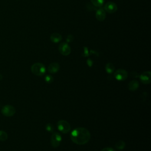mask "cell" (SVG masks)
Returning <instances> with one entry per match:
<instances>
[{
    "label": "cell",
    "mask_w": 151,
    "mask_h": 151,
    "mask_svg": "<svg viewBox=\"0 0 151 151\" xmlns=\"http://www.w3.org/2000/svg\"><path fill=\"white\" fill-rule=\"evenodd\" d=\"M87 64H88V65H89V66H91L92 65V64H93V61H92V60H91V59H88L87 60Z\"/></svg>",
    "instance_id": "603a6c76"
},
{
    "label": "cell",
    "mask_w": 151,
    "mask_h": 151,
    "mask_svg": "<svg viewBox=\"0 0 151 151\" xmlns=\"http://www.w3.org/2000/svg\"><path fill=\"white\" fill-rule=\"evenodd\" d=\"M58 50L63 55H68L71 53V48L67 42H61L58 46Z\"/></svg>",
    "instance_id": "52a82bcc"
},
{
    "label": "cell",
    "mask_w": 151,
    "mask_h": 151,
    "mask_svg": "<svg viewBox=\"0 0 151 151\" xmlns=\"http://www.w3.org/2000/svg\"><path fill=\"white\" fill-rule=\"evenodd\" d=\"M15 109L11 105H5L1 109L2 114L6 117H11L15 113Z\"/></svg>",
    "instance_id": "277c9868"
},
{
    "label": "cell",
    "mask_w": 151,
    "mask_h": 151,
    "mask_svg": "<svg viewBox=\"0 0 151 151\" xmlns=\"http://www.w3.org/2000/svg\"><path fill=\"white\" fill-rule=\"evenodd\" d=\"M126 146V143L124 141L120 140H119L115 145V147L118 150H123L124 149Z\"/></svg>",
    "instance_id": "2e32d148"
},
{
    "label": "cell",
    "mask_w": 151,
    "mask_h": 151,
    "mask_svg": "<svg viewBox=\"0 0 151 151\" xmlns=\"http://www.w3.org/2000/svg\"><path fill=\"white\" fill-rule=\"evenodd\" d=\"M62 40V36L60 34L54 32L52 33L50 36V40L54 43H58Z\"/></svg>",
    "instance_id": "7c38bea8"
},
{
    "label": "cell",
    "mask_w": 151,
    "mask_h": 151,
    "mask_svg": "<svg viewBox=\"0 0 151 151\" xmlns=\"http://www.w3.org/2000/svg\"><path fill=\"white\" fill-rule=\"evenodd\" d=\"M60 65L58 63H52L50 64V65L48 67L47 70L50 73L55 74L58 71V70H60Z\"/></svg>",
    "instance_id": "8fae6325"
},
{
    "label": "cell",
    "mask_w": 151,
    "mask_h": 151,
    "mask_svg": "<svg viewBox=\"0 0 151 151\" xmlns=\"http://www.w3.org/2000/svg\"><path fill=\"white\" fill-rule=\"evenodd\" d=\"M62 140V137L60 133L57 132H54L52 133L51 137V146L55 148L60 146Z\"/></svg>",
    "instance_id": "5b68a950"
},
{
    "label": "cell",
    "mask_w": 151,
    "mask_h": 151,
    "mask_svg": "<svg viewBox=\"0 0 151 151\" xmlns=\"http://www.w3.org/2000/svg\"><path fill=\"white\" fill-rule=\"evenodd\" d=\"M127 72L124 69H118L114 73V78L118 81H124L127 77Z\"/></svg>",
    "instance_id": "8992f818"
},
{
    "label": "cell",
    "mask_w": 151,
    "mask_h": 151,
    "mask_svg": "<svg viewBox=\"0 0 151 151\" xmlns=\"http://www.w3.org/2000/svg\"><path fill=\"white\" fill-rule=\"evenodd\" d=\"M58 130L63 133H68L71 130V126L68 122L64 120H59L57 123Z\"/></svg>",
    "instance_id": "3957f363"
},
{
    "label": "cell",
    "mask_w": 151,
    "mask_h": 151,
    "mask_svg": "<svg viewBox=\"0 0 151 151\" xmlns=\"http://www.w3.org/2000/svg\"><path fill=\"white\" fill-rule=\"evenodd\" d=\"M74 37L71 34H69L67 35V38H66V41L67 42H71L73 41Z\"/></svg>",
    "instance_id": "ffe728a7"
},
{
    "label": "cell",
    "mask_w": 151,
    "mask_h": 151,
    "mask_svg": "<svg viewBox=\"0 0 151 151\" xmlns=\"http://www.w3.org/2000/svg\"><path fill=\"white\" fill-rule=\"evenodd\" d=\"M106 17V11H104V8H99L97 9L96 12V18L99 21H103Z\"/></svg>",
    "instance_id": "30bf717a"
},
{
    "label": "cell",
    "mask_w": 151,
    "mask_h": 151,
    "mask_svg": "<svg viewBox=\"0 0 151 151\" xmlns=\"http://www.w3.org/2000/svg\"><path fill=\"white\" fill-rule=\"evenodd\" d=\"M45 129L49 132H52L54 131V126L51 123H48L45 126Z\"/></svg>",
    "instance_id": "ac0fdd59"
},
{
    "label": "cell",
    "mask_w": 151,
    "mask_h": 151,
    "mask_svg": "<svg viewBox=\"0 0 151 151\" xmlns=\"http://www.w3.org/2000/svg\"><path fill=\"white\" fill-rule=\"evenodd\" d=\"M139 86V82L136 80H132V81H130L128 85H127V87H128V88L130 90V91H134L135 90H136L138 87Z\"/></svg>",
    "instance_id": "4fadbf2b"
},
{
    "label": "cell",
    "mask_w": 151,
    "mask_h": 151,
    "mask_svg": "<svg viewBox=\"0 0 151 151\" xmlns=\"http://www.w3.org/2000/svg\"><path fill=\"white\" fill-rule=\"evenodd\" d=\"M91 4L95 7L101 8L104 2V0H90Z\"/></svg>",
    "instance_id": "9a60e30c"
},
{
    "label": "cell",
    "mask_w": 151,
    "mask_h": 151,
    "mask_svg": "<svg viewBox=\"0 0 151 151\" xmlns=\"http://www.w3.org/2000/svg\"><path fill=\"white\" fill-rule=\"evenodd\" d=\"M84 53L85 54L84 56H87L89 54V53H88V49L86 47H84Z\"/></svg>",
    "instance_id": "7402d4cb"
},
{
    "label": "cell",
    "mask_w": 151,
    "mask_h": 151,
    "mask_svg": "<svg viewBox=\"0 0 151 151\" xmlns=\"http://www.w3.org/2000/svg\"><path fill=\"white\" fill-rule=\"evenodd\" d=\"M70 138L76 144L79 145H85L90 139V133L84 127H77L71 132Z\"/></svg>",
    "instance_id": "6da1fadb"
},
{
    "label": "cell",
    "mask_w": 151,
    "mask_h": 151,
    "mask_svg": "<svg viewBox=\"0 0 151 151\" xmlns=\"http://www.w3.org/2000/svg\"><path fill=\"white\" fill-rule=\"evenodd\" d=\"M101 151H115V150L111 147H104L102 149Z\"/></svg>",
    "instance_id": "44dd1931"
},
{
    "label": "cell",
    "mask_w": 151,
    "mask_h": 151,
    "mask_svg": "<svg viewBox=\"0 0 151 151\" xmlns=\"http://www.w3.org/2000/svg\"><path fill=\"white\" fill-rule=\"evenodd\" d=\"M45 81L48 83H51L53 81V77L50 75H47L45 77Z\"/></svg>",
    "instance_id": "d6986e66"
},
{
    "label": "cell",
    "mask_w": 151,
    "mask_h": 151,
    "mask_svg": "<svg viewBox=\"0 0 151 151\" xmlns=\"http://www.w3.org/2000/svg\"><path fill=\"white\" fill-rule=\"evenodd\" d=\"M105 69L108 74H111L114 70V66L111 63H108L105 66Z\"/></svg>",
    "instance_id": "5bb4252c"
},
{
    "label": "cell",
    "mask_w": 151,
    "mask_h": 151,
    "mask_svg": "<svg viewBox=\"0 0 151 151\" xmlns=\"http://www.w3.org/2000/svg\"><path fill=\"white\" fill-rule=\"evenodd\" d=\"M104 9L106 12H107L109 14H113L117 11V6L116 4L113 2H108L104 5Z\"/></svg>",
    "instance_id": "ba28073f"
},
{
    "label": "cell",
    "mask_w": 151,
    "mask_h": 151,
    "mask_svg": "<svg viewBox=\"0 0 151 151\" xmlns=\"http://www.w3.org/2000/svg\"><path fill=\"white\" fill-rule=\"evenodd\" d=\"M140 79L142 83L147 84L150 83L151 81V73L150 71H145L140 76Z\"/></svg>",
    "instance_id": "9c48e42d"
},
{
    "label": "cell",
    "mask_w": 151,
    "mask_h": 151,
    "mask_svg": "<svg viewBox=\"0 0 151 151\" xmlns=\"http://www.w3.org/2000/svg\"><path fill=\"white\" fill-rule=\"evenodd\" d=\"M31 70L34 74L37 76H42L45 74L46 68L43 64L40 63H36L31 65Z\"/></svg>",
    "instance_id": "7a4b0ae2"
},
{
    "label": "cell",
    "mask_w": 151,
    "mask_h": 151,
    "mask_svg": "<svg viewBox=\"0 0 151 151\" xmlns=\"http://www.w3.org/2000/svg\"><path fill=\"white\" fill-rule=\"evenodd\" d=\"M7 139L8 134L3 130H0V141H5Z\"/></svg>",
    "instance_id": "e0dca14e"
}]
</instances>
